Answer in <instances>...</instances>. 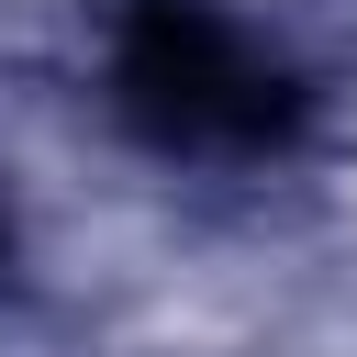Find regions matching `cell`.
Returning a JSON list of instances; mask_svg holds the SVG:
<instances>
[{"instance_id":"1","label":"cell","mask_w":357,"mask_h":357,"mask_svg":"<svg viewBox=\"0 0 357 357\" xmlns=\"http://www.w3.org/2000/svg\"><path fill=\"white\" fill-rule=\"evenodd\" d=\"M112 112L156 156H279L301 134V78L223 22L212 0H123L112 33Z\"/></svg>"}]
</instances>
